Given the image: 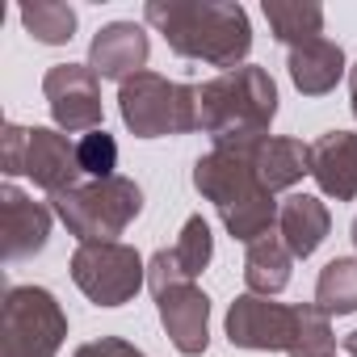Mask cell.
<instances>
[{"label": "cell", "mask_w": 357, "mask_h": 357, "mask_svg": "<svg viewBox=\"0 0 357 357\" xmlns=\"http://www.w3.org/2000/svg\"><path fill=\"white\" fill-rule=\"evenodd\" d=\"M143 22L164 34L168 51L223 72L244 68L252 51V22L244 5L231 0H147Z\"/></svg>", "instance_id": "6da1fadb"}, {"label": "cell", "mask_w": 357, "mask_h": 357, "mask_svg": "<svg viewBox=\"0 0 357 357\" xmlns=\"http://www.w3.org/2000/svg\"><path fill=\"white\" fill-rule=\"evenodd\" d=\"M257 139L215 143L206 155L194 160V190L219 211L227 236L240 244H257V240L273 236L278 231V206H282L257 176V164H252Z\"/></svg>", "instance_id": "7a4b0ae2"}, {"label": "cell", "mask_w": 357, "mask_h": 357, "mask_svg": "<svg viewBox=\"0 0 357 357\" xmlns=\"http://www.w3.org/2000/svg\"><path fill=\"white\" fill-rule=\"evenodd\" d=\"M273 118H278V84L257 63L219 72L198 84V130L211 135V143L269 135Z\"/></svg>", "instance_id": "3957f363"}, {"label": "cell", "mask_w": 357, "mask_h": 357, "mask_svg": "<svg viewBox=\"0 0 357 357\" xmlns=\"http://www.w3.org/2000/svg\"><path fill=\"white\" fill-rule=\"evenodd\" d=\"M118 114L135 139H172L198 130V84L139 72L118 84Z\"/></svg>", "instance_id": "277c9868"}, {"label": "cell", "mask_w": 357, "mask_h": 357, "mask_svg": "<svg viewBox=\"0 0 357 357\" xmlns=\"http://www.w3.org/2000/svg\"><path fill=\"white\" fill-rule=\"evenodd\" d=\"M51 211L80 244L118 240L143 215V190L130 176H105V181H89L68 194H55Z\"/></svg>", "instance_id": "5b68a950"}, {"label": "cell", "mask_w": 357, "mask_h": 357, "mask_svg": "<svg viewBox=\"0 0 357 357\" xmlns=\"http://www.w3.org/2000/svg\"><path fill=\"white\" fill-rule=\"evenodd\" d=\"M68 315L47 286H9L0 303V357H55Z\"/></svg>", "instance_id": "8992f818"}, {"label": "cell", "mask_w": 357, "mask_h": 357, "mask_svg": "<svg viewBox=\"0 0 357 357\" xmlns=\"http://www.w3.org/2000/svg\"><path fill=\"white\" fill-rule=\"evenodd\" d=\"M72 282L97 307H122L147 286V261L122 240L76 244L72 252Z\"/></svg>", "instance_id": "52a82bcc"}, {"label": "cell", "mask_w": 357, "mask_h": 357, "mask_svg": "<svg viewBox=\"0 0 357 357\" xmlns=\"http://www.w3.org/2000/svg\"><path fill=\"white\" fill-rule=\"evenodd\" d=\"M43 97L51 105V118L63 135H89L101 130V76L89 63H55L43 76Z\"/></svg>", "instance_id": "ba28073f"}, {"label": "cell", "mask_w": 357, "mask_h": 357, "mask_svg": "<svg viewBox=\"0 0 357 357\" xmlns=\"http://www.w3.org/2000/svg\"><path fill=\"white\" fill-rule=\"evenodd\" d=\"M227 340L257 353H290L298 336V307L273 303L265 294H240L227 307Z\"/></svg>", "instance_id": "9c48e42d"}, {"label": "cell", "mask_w": 357, "mask_h": 357, "mask_svg": "<svg viewBox=\"0 0 357 357\" xmlns=\"http://www.w3.org/2000/svg\"><path fill=\"white\" fill-rule=\"evenodd\" d=\"M155 307H160V324H164L176 353H185V357L206 353V344H211V298L202 286L176 282V286L155 294Z\"/></svg>", "instance_id": "30bf717a"}, {"label": "cell", "mask_w": 357, "mask_h": 357, "mask_svg": "<svg viewBox=\"0 0 357 357\" xmlns=\"http://www.w3.org/2000/svg\"><path fill=\"white\" fill-rule=\"evenodd\" d=\"M26 176L55 194H68L80 185V155L76 143L59 130V126H30V143H26Z\"/></svg>", "instance_id": "8fae6325"}, {"label": "cell", "mask_w": 357, "mask_h": 357, "mask_svg": "<svg viewBox=\"0 0 357 357\" xmlns=\"http://www.w3.org/2000/svg\"><path fill=\"white\" fill-rule=\"evenodd\" d=\"M51 206L22 194L13 181L0 185V236H5V261H26L47 248L51 240Z\"/></svg>", "instance_id": "7c38bea8"}, {"label": "cell", "mask_w": 357, "mask_h": 357, "mask_svg": "<svg viewBox=\"0 0 357 357\" xmlns=\"http://www.w3.org/2000/svg\"><path fill=\"white\" fill-rule=\"evenodd\" d=\"M147 55H151V38L135 22H109L89 43V68L101 80H118V84L147 72Z\"/></svg>", "instance_id": "4fadbf2b"}, {"label": "cell", "mask_w": 357, "mask_h": 357, "mask_svg": "<svg viewBox=\"0 0 357 357\" xmlns=\"http://www.w3.org/2000/svg\"><path fill=\"white\" fill-rule=\"evenodd\" d=\"M311 176L336 202L357 198V130H328L311 143Z\"/></svg>", "instance_id": "5bb4252c"}, {"label": "cell", "mask_w": 357, "mask_h": 357, "mask_svg": "<svg viewBox=\"0 0 357 357\" xmlns=\"http://www.w3.org/2000/svg\"><path fill=\"white\" fill-rule=\"evenodd\" d=\"M252 164L269 194L294 190L303 176H311V143L290 139V135H261L252 143Z\"/></svg>", "instance_id": "9a60e30c"}, {"label": "cell", "mask_w": 357, "mask_h": 357, "mask_svg": "<svg viewBox=\"0 0 357 357\" xmlns=\"http://www.w3.org/2000/svg\"><path fill=\"white\" fill-rule=\"evenodd\" d=\"M328 231H332V215H328V206L315 194L282 198V206H278V236H282V244L290 248L294 261L315 257V248L328 240Z\"/></svg>", "instance_id": "2e32d148"}, {"label": "cell", "mask_w": 357, "mask_h": 357, "mask_svg": "<svg viewBox=\"0 0 357 357\" xmlns=\"http://www.w3.org/2000/svg\"><path fill=\"white\" fill-rule=\"evenodd\" d=\"M286 68H290V80H294V89L303 97H324V93H332L349 76L344 51L332 38H311L303 47H290Z\"/></svg>", "instance_id": "e0dca14e"}, {"label": "cell", "mask_w": 357, "mask_h": 357, "mask_svg": "<svg viewBox=\"0 0 357 357\" xmlns=\"http://www.w3.org/2000/svg\"><path fill=\"white\" fill-rule=\"evenodd\" d=\"M290 269H294V257H290V248L282 244L278 231L248 244V252H244V286H248V294H265V298L282 294L290 286Z\"/></svg>", "instance_id": "ac0fdd59"}, {"label": "cell", "mask_w": 357, "mask_h": 357, "mask_svg": "<svg viewBox=\"0 0 357 357\" xmlns=\"http://www.w3.org/2000/svg\"><path fill=\"white\" fill-rule=\"evenodd\" d=\"M265 22L273 30V38L290 51L303 47L311 38H324V9L311 5V0H265Z\"/></svg>", "instance_id": "d6986e66"}, {"label": "cell", "mask_w": 357, "mask_h": 357, "mask_svg": "<svg viewBox=\"0 0 357 357\" xmlns=\"http://www.w3.org/2000/svg\"><path fill=\"white\" fill-rule=\"evenodd\" d=\"M22 26L43 47H68L76 38V9L63 0H34L22 5Z\"/></svg>", "instance_id": "ffe728a7"}, {"label": "cell", "mask_w": 357, "mask_h": 357, "mask_svg": "<svg viewBox=\"0 0 357 357\" xmlns=\"http://www.w3.org/2000/svg\"><path fill=\"white\" fill-rule=\"evenodd\" d=\"M315 307L328 315H353L357 311V257H336L319 269Z\"/></svg>", "instance_id": "44dd1931"}, {"label": "cell", "mask_w": 357, "mask_h": 357, "mask_svg": "<svg viewBox=\"0 0 357 357\" xmlns=\"http://www.w3.org/2000/svg\"><path fill=\"white\" fill-rule=\"evenodd\" d=\"M172 261H176V269H181L185 282L202 278L206 265L215 261V236H211V223L202 215H190L185 219L181 236H176V244H172Z\"/></svg>", "instance_id": "7402d4cb"}, {"label": "cell", "mask_w": 357, "mask_h": 357, "mask_svg": "<svg viewBox=\"0 0 357 357\" xmlns=\"http://www.w3.org/2000/svg\"><path fill=\"white\" fill-rule=\"evenodd\" d=\"M290 357H336L332 315L319 311L315 303H298V336H294Z\"/></svg>", "instance_id": "603a6c76"}, {"label": "cell", "mask_w": 357, "mask_h": 357, "mask_svg": "<svg viewBox=\"0 0 357 357\" xmlns=\"http://www.w3.org/2000/svg\"><path fill=\"white\" fill-rule=\"evenodd\" d=\"M76 155H80V172H89L93 181L118 176V172H114V168H118V143H114V135H105V130H89V135H80Z\"/></svg>", "instance_id": "cb8c5ba5"}, {"label": "cell", "mask_w": 357, "mask_h": 357, "mask_svg": "<svg viewBox=\"0 0 357 357\" xmlns=\"http://www.w3.org/2000/svg\"><path fill=\"white\" fill-rule=\"evenodd\" d=\"M0 143H5V172H9V176L26 172V143H30V126L5 122V135H0Z\"/></svg>", "instance_id": "d4e9b609"}, {"label": "cell", "mask_w": 357, "mask_h": 357, "mask_svg": "<svg viewBox=\"0 0 357 357\" xmlns=\"http://www.w3.org/2000/svg\"><path fill=\"white\" fill-rule=\"evenodd\" d=\"M72 357H147L143 349H135L130 340H122V336H101V340H89V344H80Z\"/></svg>", "instance_id": "484cf974"}, {"label": "cell", "mask_w": 357, "mask_h": 357, "mask_svg": "<svg viewBox=\"0 0 357 357\" xmlns=\"http://www.w3.org/2000/svg\"><path fill=\"white\" fill-rule=\"evenodd\" d=\"M349 105H353V118H357V63L349 68Z\"/></svg>", "instance_id": "4316f807"}, {"label": "cell", "mask_w": 357, "mask_h": 357, "mask_svg": "<svg viewBox=\"0 0 357 357\" xmlns=\"http://www.w3.org/2000/svg\"><path fill=\"white\" fill-rule=\"evenodd\" d=\"M344 353H353V357H357V332H349V336H344Z\"/></svg>", "instance_id": "83f0119b"}, {"label": "cell", "mask_w": 357, "mask_h": 357, "mask_svg": "<svg viewBox=\"0 0 357 357\" xmlns=\"http://www.w3.org/2000/svg\"><path fill=\"white\" fill-rule=\"evenodd\" d=\"M353 244H357V219H353Z\"/></svg>", "instance_id": "f1b7e54d"}]
</instances>
